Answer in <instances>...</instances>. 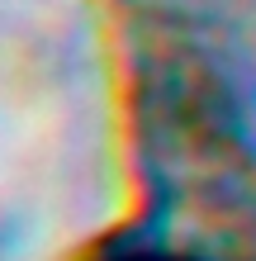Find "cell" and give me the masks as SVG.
I'll return each mask as SVG.
<instances>
[{"mask_svg":"<svg viewBox=\"0 0 256 261\" xmlns=\"http://www.w3.org/2000/svg\"><path fill=\"white\" fill-rule=\"evenodd\" d=\"M119 261H209V256H185V252H128Z\"/></svg>","mask_w":256,"mask_h":261,"instance_id":"6da1fadb","label":"cell"}]
</instances>
